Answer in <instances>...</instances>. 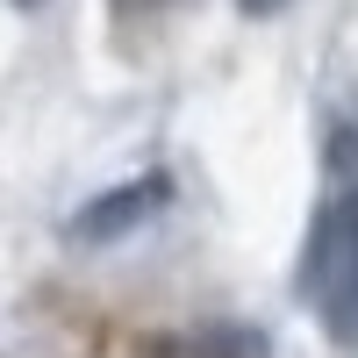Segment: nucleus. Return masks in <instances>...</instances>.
I'll use <instances>...</instances> for the list:
<instances>
[{"label": "nucleus", "instance_id": "f257e3e1", "mask_svg": "<svg viewBox=\"0 0 358 358\" xmlns=\"http://www.w3.org/2000/svg\"><path fill=\"white\" fill-rule=\"evenodd\" d=\"M294 294L315 308L330 344L358 351V179H337L315 201L308 236H301V265H294Z\"/></svg>", "mask_w": 358, "mask_h": 358}, {"label": "nucleus", "instance_id": "f03ea898", "mask_svg": "<svg viewBox=\"0 0 358 358\" xmlns=\"http://www.w3.org/2000/svg\"><path fill=\"white\" fill-rule=\"evenodd\" d=\"M172 201V179L165 172H143V179H122V187H108V194H94L86 208H72V222H65V236L72 244H122V236H136L143 222L158 215V208Z\"/></svg>", "mask_w": 358, "mask_h": 358}, {"label": "nucleus", "instance_id": "7ed1b4c3", "mask_svg": "<svg viewBox=\"0 0 358 358\" xmlns=\"http://www.w3.org/2000/svg\"><path fill=\"white\" fill-rule=\"evenodd\" d=\"M179 351L187 358H273V337L251 322H201V330H187Z\"/></svg>", "mask_w": 358, "mask_h": 358}, {"label": "nucleus", "instance_id": "20e7f679", "mask_svg": "<svg viewBox=\"0 0 358 358\" xmlns=\"http://www.w3.org/2000/svg\"><path fill=\"white\" fill-rule=\"evenodd\" d=\"M322 165L330 179H358V94H337L322 108Z\"/></svg>", "mask_w": 358, "mask_h": 358}, {"label": "nucleus", "instance_id": "39448f33", "mask_svg": "<svg viewBox=\"0 0 358 358\" xmlns=\"http://www.w3.org/2000/svg\"><path fill=\"white\" fill-rule=\"evenodd\" d=\"M294 0H236V15H251V22H273V15H287Z\"/></svg>", "mask_w": 358, "mask_h": 358}, {"label": "nucleus", "instance_id": "423d86ee", "mask_svg": "<svg viewBox=\"0 0 358 358\" xmlns=\"http://www.w3.org/2000/svg\"><path fill=\"white\" fill-rule=\"evenodd\" d=\"M158 8H172V0H115V15H122V22H129V15H158Z\"/></svg>", "mask_w": 358, "mask_h": 358}, {"label": "nucleus", "instance_id": "0eeeda50", "mask_svg": "<svg viewBox=\"0 0 358 358\" xmlns=\"http://www.w3.org/2000/svg\"><path fill=\"white\" fill-rule=\"evenodd\" d=\"M8 8H43V0H8Z\"/></svg>", "mask_w": 358, "mask_h": 358}]
</instances>
